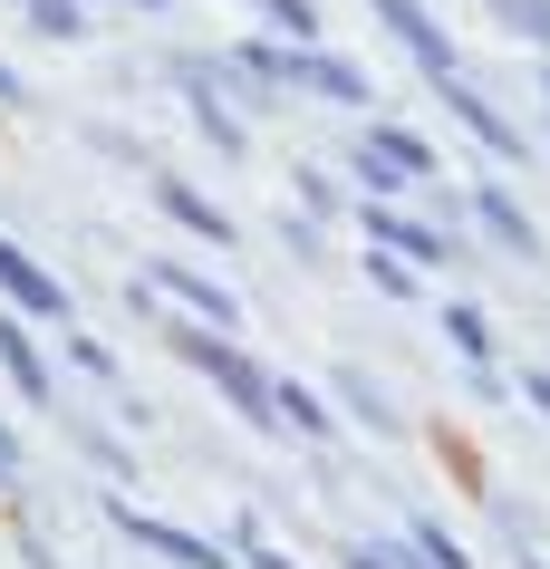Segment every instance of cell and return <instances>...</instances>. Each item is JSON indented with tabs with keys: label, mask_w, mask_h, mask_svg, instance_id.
<instances>
[{
	"label": "cell",
	"mask_w": 550,
	"mask_h": 569,
	"mask_svg": "<svg viewBox=\"0 0 550 569\" xmlns=\"http://www.w3.org/2000/svg\"><path fill=\"white\" fill-rule=\"evenodd\" d=\"M174 348H183L193 367H213V387H232V396L251 406V416H271V387H261V367H251L242 348H222V338H203V329H183Z\"/></svg>",
	"instance_id": "obj_1"
},
{
	"label": "cell",
	"mask_w": 550,
	"mask_h": 569,
	"mask_svg": "<svg viewBox=\"0 0 550 569\" xmlns=\"http://www.w3.org/2000/svg\"><path fill=\"white\" fill-rule=\"evenodd\" d=\"M377 20H387L406 49H416V68H426V78H454V39L426 20V0H377Z\"/></svg>",
	"instance_id": "obj_2"
},
{
	"label": "cell",
	"mask_w": 550,
	"mask_h": 569,
	"mask_svg": "<svg viewBox=\"0 0 550 569\" xmlns=\"http://www.w3.org/2000/svg\"><path fill=\"white\" fill-rule=\"evenodd\" d=\"M146 290H174L193 319H242V300H232V290H213V280H193V270H146Z\"/></svg>",
	"instance_id": "obj_3"
},
{
	"label": "cell",
	"mask_w": 550,
	"mask_h": 569,
	"mask_svg": "<svg viewBox=\"0 0 550 569\" xmlns=\"http://www.w3.org/2000/svg\"><path fill=\"white\" fill-rule=\"evenodd\" d=\"M444 97H454V117L473 126V136H483L492 154H521V136H512V126H502V107H483V97H473V88H454V78H444Z\"/></svg>",
	"instance_id": "obj_4"
},
{
	"label": "cell",
	"mask_w": 550,
	"mask_h": 569,
	"mask_svg": "<svg viewBox=\"0 0 550 569\" xmlns=\"http://www.w3.org/2000/svg\"><path fill=\"white\" fill-rule=\"evenodd\" d=\"M0 290H10V300H20V309H59V300H68L59 280H49V270H30V261H20V251H0Z\"/></svg>",
	"instance_id": "obj_5"
},
{
	"label": "cell",
	"mask_w": 550,
	"mask_h": 569,
	"mask_svg": "<svg viewBox=\"0 0 550 569\" xmlns=\"http://www.w3.org/2000/svg\"><path fill=\"white\" fill-rule=\"evenodd\" d=\"M164 212H174L183 232H203V241H232V212H213L193 183H164Z\"/></svg>",
	"instance_id": "obj_6"
},
{
	"label": "cell",
	"mask_w": 550,
	"mask_h": 569,
	"mask_svg": "<svg viewBox=\"0 0 550 569\" xmlns=\"http://www.w3.org/2000/svg\"><path fill=\"white\" fill-rule=\"evenodd\" d=\"M290 78L319 88V97H338V107H358V97H367V78H358V68H338V59H290Z\"/></svg>",
	"instance_id": "obj_7"
},
{
	"label": "cell",
	"mask_w": 550,
	"mask_h": 569,
	"mask_svg": "<svg viewBox=\"0 0 550 569\" xmlns=\"http://www.w3.org/2000/svg\"><path fill=\"white\" fill-rule=\"evenodd\" d=\"M473 212H483V232L502 241V251H531V222L512 212V193H473Z\"/></svg>",
	"instance_id": "obj_8"
},
{
	"label": "cell",
	"mask_w": 550,
	"mask_h": 569,
	"mask_svg": "<svg viewBox=\"0 0 550 569\" xmlns=\"http://www.w3.org/2000/svg\"><path fill=\"white\" fill-rule=\"evenodd\" d=\"M367 232H377V241H406V251H444L434 232H416V222H397V212H367Z\"/></svg>",
	"instance_id": "obj_9"
},
{
	"label": "cell",
	"mask_w": 550,
	"mask_h": 569,
	"mask_svg": "<svg viewBox=\"0 0 550 569\" xmlns=\"http://www.w3.org/2000/svg\"><path fill=\"white\" fill-rule=\"evenodd\" d=\"M0 358H10V377H20V387H30V396H49V367H39V358H30V348H20V338H10V329H0Z\"/></svg>",
	"instance_id": "obj_10"
},
{
	"label": "cell",
	"mask_w": 550,
	"mask_h": 569,
	"mask_svg": "<svg viewBox=\"0 0 550 569\" xmlns=\"http://www.w3.org/2000/svg\"><path fill=\"white\" fill-rule=\"evenodd\" d=\"M492 10H502V20H512V30H531L550 49V0H492Z\"/></svg>",
	"instance_id": "obj_11"
},
{
	"label": "cell",
	"mask_w": 550,
	"mask_h": 569,
	"mask_svg": "<svg viewBox=\"0 0 550 569\" xmlns=\"http://www.w3.org/2000/svg\"><path fill=\"white\" fill-rule=\"evenodd\" d=\"M454 348H463L473 367H483V348H492V338H483V319H473V309H454Z\"/></svg>",
	"instance_id": "obj_12"
},
{
	"label": "cell",
	"mask_w": 550,
	"mask_h": 569,
	"mask_svg": "<svg viewBox=\"0 0 550 569\" xmlns=\"http://www.w3.org/2000/svg\"><path fill=\"white\" fill-rule=\"evenodd\" d=\"M39 10V30H78V0H30Z\"/></svg>",
	"instance_id": "obj_13"
},
{
	"label": "cell",
	"mask_w": 550,
	"mask_h": 569,
	"mask_svg": "<svg viewBox=\"0 0 550 569\" xmlns=\"http://www.w3.org/2000/svg\"><path fill=\"white\" fill-rule=\"evenodd\" d=\"M136 10H154V0H136Z\"/></svg>",
	"instance_id": "obj_14"
}]
</instances>
